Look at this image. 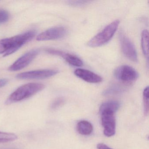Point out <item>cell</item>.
<instances>
[{"label": "cell", "mask_w": 149, "mask_h": 149, "mask_svg": "<svg viewBox=\"0 0 149 149\" xmlns=\"http://www.w3.org/2000/svg\"><path fill=\"white\" fill-rule=\"evenodd\" d=\"M39 53V50L37 49H33L27 52L9 67V70L16 71L24 68L35 59Z\"/></svg>", "instance_id": "8"}, {"label": "cell", "mask_w": 149, "mask_h": 149, "mask_svg": "<svg viewBox=\"0 0 149 149\" xmlns=\"http://www.w3.org/2000/svg\"><path fill=\"white\" fill-rule=\"evenodd\" d=\"M65 100L63 97H58L51 104V108L52 109H56L64 104Z\"/></svg>", "instance_id": "19"}, {"label": "cell", "mask_w": 149, "mask_h": 149, "mask_svg": "<svg viewBox=\"0 0 149 149\" xmlns=\"http://www.w3.org/2000/svg\"><path fill=\"white\" fill-rule=\"evenodd\" d=\"M9 14L8 12L3 9H0V24H4L9 19Z\"/></svg>", "instance_id": "18"}, {"label": "cell", "mask_w": 149, "mask_h": 149, "mask_svg": "<svg viewBox=\"0 0 149 149\" xmlns=\"http://www.w3.org/2000/svg\"><path fill=\"white\" fill-rule=\"evenodd\" d=\"M114 75L118 80L125 82L136 81L139 77L136 70L128 65H122L116 68L114 70Z\"/></svg>", "instance_id": "6"}, {"label": "cell", "mask_w": 149, "mask_h": 149, "mask_svg": "<svg viewBox=\"0 0 149 149\" xmlns=\"http://www.w3.org/2000/svg\"><path fill=\"white\" fill-rule=\"evenodd\" d=\"M119 23V20H116L110 23L100 33L90 40L87 43V45L91 47H97L106 44L114 36Z\"/></svg>", "instance_id": "3"}, {"label": "cell", "mask_w": 149, "mask_h": 149, "mask_svg": "<svg viewBox=\"0 0 149 149\" xmlns=\"http://www.w3.org/2000/svg\"><path fill=\"white\" fill-rule=\"evenodd\" d=\"M148 40H149V33L146 29L144 30L141 35V47L143 54L146 58L148 60L149 57V48H148Z\"/></svg>", "instance_id": "13"}, {"label": "cell", "mask_w": 149, "mask_h": 149, "mask_svg": "<svg viewBox=\"0 0 149 149\" xmlns=\"http://www.w3.org/2000/svg\"><path fill=\"white\" fill-rule=\"evenodd\" d=\"M104 133L107 137H111L116 133V123L115 112L109 110L100 111Z\"/></svg>", "instance_id": "4"}, {"label": "cell", "mask_w": 149, "mask_h": 149, "mask_svg": "<svg viewBox=\"0 0 149 149\" xmlns=\"http://www.w3.org/2000/svg\"><path fill=\"white\" fill-rule=\"evenodd\" d=\"M15 149V148H13V149Z\"/></svg>", "instance_id": "23"}, {"label": "cell", "mask_w": 149, "mask_h": 149, "mask_svg": "<svg viewBox=\"0 0 149 149\" xmlns=\"http://www.w3.org/2000/svg\"><path fill=\"white\" fill-rule=\"evenodd\" d=\"M143 97L144 108L146 115L149 113V87L147 86L144 90L143 92Z\"/></svg>", "instance_id": "17"}, {"label": "cell", "mask_w": 149, "mask_h": 149, "mask_svg": "<svg viewBox=\"0 0 149 149\" xmlns=\"http://www.w3.org/2000/svg\"><path fill=\"white\" fill-rule=\"evenodd\" d=\"M61 57H63L69 64L74 67H81L83 64L82 60L74 55L63 52Z\"/></svg>", "instance_id": "12"}, {"label": "cell", "mask_w": 149, "mask_h": 149, "mask_svg": "<svg viewBox=\"0 0 149 149\" xmlns=\"http://www.w3.org/2000/svg\"><path fill=\"white\" fill-rule=\"evenodd\" d=\"M36 34L35 31L30 30L19 35L0 40V54L6 56L15 53L34 38Z\"/></svg>", "instance_id": "1"}, {"label": "cell", "mask_w": 149, "mask_h": 149, "mask_svg": "<svg viewBox=\"0 0 149 149\" xmlns=\"http://www.w3.org/2000/svg\"><path fill=\"white\" fill-rule=\"evenodd\" d=\"M45 88L42 84L30 83L22 85L14 91L8 97L7 104L16 102L29 98Z\"/></svg>", "instance_id": "2"}, {"label": "cell", "mask_w": 149, "mask_h": 149, "mask_svg": "<svg viewBox=\"0 0 149 149\" xmlns=\"http://www.w3.org/2000/svg\"><path fill=\"white\" fill-rule=\"evenodd\" d=\"M57 73L58 71L55 70H40L20 73L16 77L21 80L43 79L54 76Z\"/></svg>", "instance_id": "7"}, {"label": "cell", "mask_w": 149, "mask_h": 149, "mask_svg": "<svg viewBox=\"0 0 149 149\" xmlns=\"http://www.w3.org/2000/svg\"><path fill=\"white\" fill-rule=\"evenodd\" d=\"M88 2L85 1H68V4L71 6L81 7L85 6Z\"/></svg>", "instance_id": "20"}, {"label": "cell", "mask_w": 149, "mask_h": 149, "mask_svg": "<svg viewBox=\"0 0 149 149\" xmlns=\"http://www.w3.org/2000/svg\"><path fill=\"white\" fill-rule=\"evenodd\" d=\"M93 129L92 124L85 120L80 121L77 125V131L81 135H90L92 133Z\"/></svg>", "instance_id": "11"}, {"label": "cell", "mask_w": 149, "mask_h": 149, "mask_svg": "<svg viewBox=\"0 0 149 149\" xmlns=\"http://www.w3.org/2000/svg\"><path fill=\"white\" fill-rule=\"evenodd\" d=\"M8 83V80L6 79H0V88L4 87Z\"/></svg>", "instance_id": "22"}, {"label": "cell", "mask_w": 149, "mask_h": 149, "mask_svg": "<svg viewBox=\"0 0 149 149\" xmlns=\"http://www.w3.org/2000/svg\"><path fill=\"white\" fill-rule=\"evenodd\" d=\"M124 90L123 88L118 84H115L109 87L103 92L104 95H114L118 94Z\"/></svg>", "instance_id": "16"}, {"label": "cell", "mask_w": 149, "mask_h": 149, "mask_svg": "<svg viewBox=\"0 0 149 149\" xmlns=\"http://www.w3.org/2000/svg\"><path fill=\"white\" fill-rule=\"evenodd\" d=\"M67 33V30L63 27H55L39 34L36 38V40L42 41L58 40L64 37Z\"/></svg>", "instance_id": "9"}, {"label": "cell", "mask_w": 149, "mask_h": 149, "mask_svg": "<svg viewBox=\"0 0 149 149\" xmlns=\"http://www.w3.org/2000/svg\"><path fill=\"white\" fill-rule=\"evenodd\" d=\"M18 136L14 133L0 132V143H7L15 141Z\"/></svg>", "instance_id": "15"}, {"label": "cell", "mask_w": 149, "mask_h": 149, "mask_svg": "<svg viewBox=\"0 0 149 149\" xmlns=\"http://www.w3.org/2000/svg\"><path fill=\"white\" fill-rule=\"evenodd\" d=\"M119 39L121 49L124 55L131 61L137 62V53L132 42L122 32L119 33Z\"/></svg>", "instance_id": "5"}, {"label": "cell", "mask_w": 149, "mask_h": 149, "mask_svg": "<svg viewBox=\"0 0 149 149\" xmlns=\"http://www.w3.org/2000/svg\"><path fill=\"white\" fill-rule=\"evenodd\" d=\"M74 74L77 77L87 82L91 83H99L102 81V78L97 74L84 69H77Z\"/></svg>", "instance_id": "10"}, {"label": "cell", "mask_w": 149, "mask_h": 149, "mask_svg": "<svg viewBox=\"0 0 149 149\" xmlns=\"http://www.w3.org/2000/svg\"><path fill=\"white\" fill-rule=\"evenodd\" d=\"M120 104L116 101H109L103 103L100 106V111L104 110L111 111L116 112L119 109Z\"/></svg>", "instance_id": "14"}, {"label": "cell", "mask_w": 149, "mask_h": 149, "mask_svg": "<svg viewBox=\"0 0 149 149\" xmlns=\"http://www.w3.org/2000/svg\"><path fill=\"white\" fill-rule=\"evenodd\" d=\"M97 149H112L104 143H99L97 145Z\"/></svg>", "instance_id": "21"}]
</instances>
